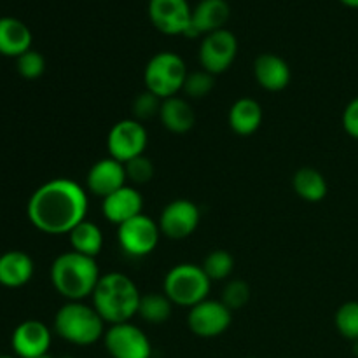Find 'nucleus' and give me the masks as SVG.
Segmentation results:
<instances>
[{
  "instance_id": "obj_34",
  "label": "nucleus",
  "mask_w": 358,
  "mask_h": 358,
  "mask_svg": "<svg viewBox=\"0 0 358 358\" xmlns=\"http://www.w3.org/2000/svg\"><path fill=\"white\" fill-rule=\"evenodd\" d=\"M341 3H345L346 7H352V9H358V0H339Z\"/></svg>"
},
{
  "instance_id": "obj_24",
  "label": "nucleus",
  "mask_w": 358,
  "mask_h": 358,
  "mask_svg": "<svg viewBox=\"0 0 358 358\" xmlns=\"http://www.w3.org/2000/svg\"><path fill=\"white\" fill-rule=\"evenodd\" d=\"M70 247L77 254H83L86 257L96 259L100 255L101 248H103V233L100 227L91 220H83L77 224L72 231L69 233Z\"/></svg>"
},
{
  "instance_id": "obj_23",
  "label": "nucleus",
  "mask_w": 358,
  "mask_h": 358,
  "mask_svg": "<svg viewBox=\"0 0 358 358\" xmlns=\"http://www.w3.org/2000/svg\"><path fill=\"white\" fill-rule=\"evenodd\" d=\"M292 187L296 194L308 203L322 201L329 191L324 175L311 166H303L294 173Z\"/></svg>"
},
{
  "instance_id": "obj_8",
  "label": "nucleus",
  "mask_w": 358,
  "mask_h": 358,
  "mask_svg": "<svg viewBox=\"0 0 358 358\" xmlns=\"http://www.w3.org/2000/svg\"><path fill=\"white\" fill-rule=\"evenodd\" d=\"M103 345L112 358H150L152 345L145 332L131 322L115 324L105 331Z\"/></svg>"
},
{
  "instance_id": "obj_29",
  "label": "nucleus",
  "mask_w": 358,
  "mask_h": 358,
  "mask_svg": "<svg viewBox=\"0 0 358 358\" xmlns=\"http://www.w3.org/2000/svg\"><path fill=\"white\" fill-rule=\"evenodd\" d=\"M250 285H248L245 280H231L226 283L222 292V303L229 308L231 311H238L241 308H245L250 301Z\"/></svg>"
},
{
  "instance_id": "obj_10",
  "label": "nucleus",
  "mask_w": 358,
  "mask_h": 358,
  "mask_svg": "<svg viewBox=\"0 0 358 358\" xmlns=\"http://www.w3.org/2000/svg\"><path fill=\"white\" fill-rule=\"evenodd\" d=\"M238 56V38L227 28L217 30L203 37L199 45L201 69L212 76H220L231 69Z\"/></svg>"
},
{
  "instance_id": "obj_19",
  "label": "nucleus",
  "mask_w": 358,
  "mask_h": 358,
  "mask_svg": "<svg viewBox=\"0 0 358 358\" xmlns=\"http://www.w3.org/2000/svg\"><path fill=\"white\" fill-rule=\"evenodd\" d=\"M31 35L27 23L13 16L0 17V55L7 58H20L31 49Z\"/></svg>"
},
{
  "instance_id": "obj_15",
  "label": "nucleus",
  "mask_w": 358,
  "mask_h": 358,
  "mask_svg": "<svg viewBox=\"0 0 358 358\" xmlns=\"http://www.w3.org/2000/svg\"><path fill=\"white\" fill-rule=\"evenodd\" d=\"M231 7L227 0H199L192 9L191 24L184 37H205L217 30H222L229 21Z\"/></svg>"
},
{
  "instance_id": "obj_1",
  "label": "nucleus",
  "mask_w": 358,
  "mask_h": 358,
  "mask_svg": "<svg viewBox=\"0 0 358 358\" xmlns=\"http://www.w3.org/2000/svg\"><path fill=\"white\" fill-rule=\"evenodd\" d=\"M87 192L72 178H52L38 185L27 203V217L41 233L69 234L86 220Z\"/></svg>"
},
{
  "instance_id": "obj_26",
  "label": "nucleus",
  "mask_w": 358,
  "mask_h": 358,
  "mask_svg": "<svg viewBox=\"0 0 358 358\" xmlns=\"http://www.w3.org/2000/svg\"><path fill=\"white\" fill-rule=\"evenodd\" d=\"M201 268L212 282H222L233 273L234 257L227 250H213L206 255Z\"/></svg>"
},
{
  "instance_id": "obj_9",
  "label": "nucleus",
  "mask_w": 358,
  "mask_h": 358,
  "mask_svg": "<svg viewBox=\"0 0 358 358\" xmlns=\"http://www.w3.org/2000/svg\"><path fill=\"white\" fill-rule=\"evenodd\" d=\"M147 129L136 119H122L110 128L107 136L108 156L119 163H128L135 157L143 156L147 147Z\"/></svg>"
},
{
  "instance_id": "obj_12",
  "label": "nucleus",
  "mask_w": 358,
  "mask_h": 358,
  "mask_svg": "<svg viewBox=\"0 0 358 358\" xmlns=\"http://www.w3.org/2000/svg\"><path fill=\"white\" fill-rule=\"evenodd\" d=\"M199 220H201V212L194 201L175 199L164 206L157 224H159L161 234L178 241L191 236L198 229Z\"/></svg>"
},
{
  "instance_id": "obj_22",
  "label": "nucleus",
  "mask_w": 358,
  "mask_h": 358,
  "mask_svg": "<svg viewBox=\"0 0 358 358\" xmlns=\"http://www.w3.org/2000/svg\"><path fill=\"white\" fill-rule=\"evenodd\" d=\"M262 117H264V112H262L261 103L257 100L240 98L231 105L227 121H229V128L236 135L250 136L261 128Z\"/></svg>"
},
{
  "instance_id": "obj_25",
  "label": "nucleus",
  "mask_w": 358,
  "mask_h": 358,
  "mask_svg": "<svg viewBox=\"0 0 358 358\" xmlns=\"http://www.w3.org/2000/svg\"><path fill=\"white\" fill-rule=\"evenodd\" d=\"M173 303L163 294H145L140 299L138 315L143 322L152 325L164 324L171 317Z\"/></svg>"
},
{
  "instance_id": "obj_33",
  "label": "nucleus",
  "mask_w": 358,
  "mask_h": 358,
  "mask_svg": "<svg viewBox=\"0 0 358 358\" xmlns=\"http://www.w3.org/2000/svg\"><path fill=\"white\" fill-rule=\"evenodd\" d=\"M343 128L352 138L358 140V96L353 98L343 112Z\"/></svg>"
},
{
  "instance_id": "obj_31",
  "label": "nucleus",
  "mask_w": 358,
  "mask_h": 358,
  "mask_svg": "<svg viewBox=\"0 0 358 358\" xmlns=\"http://www.w3.org/2000/svg\"><path fill=\"white\" fill-rule=\"evenodd\" d=\"M161 103H163V100L147 90L136 94V98L133 100V119L142 122L152 117H159Z\"/></svg>"
},
{
  "instance_id": "obj_11",
  "label": "nucleus",
  "mask_w": 358,
  "mask_h": 358,
  "mask_svg": "<svg viewBox=\"0 0 358 358\" xmlns=\"http://www.w3.org/2000/svg\"><path fill=\"white\" fill-rule=\"evenodd\" d=\"M233 322V311L215 299H205L192 306L187 315L189 331L198 338H219L229 329Z\"/></svg>"
},
{
  "instance_id": "obj_18",
  "label": "nucleus",
  "mask_w": 358,
  "mask_h": 358,
  "mask_svg": "<svg viewBox=\"0 0 358 358\" xmlns=\"http://www.w3.org/2000/svg\"><path fill=\"white\" fill-rule=\"evenodd\" d=\"M254 76L259 86L266 91H276L285 90L290 84V66L282 56L273 55V52H264L259 55L254 62Z\"/></svg>"
},
{
  "instance_id": "obj_32",
  "label": "nucleus",
  "mask_w": 358,
  "mask_h": 358,
  "mask_svg": "<svg viewBox=\"0 0 358 358\" xmlns=\"http://www.w3.org/2000/svg\"><path fill=\"white\" fill-rule=\"evenodd\" d=\"M16 69L23 79H38L45 70V59L35 49H30L20 58H16Z\"/></svg>"
},
{
  "instance_id": "obj_36",
  "label": "nucleus",
  "mask_w": 358,
  "mask_h": 358,
  "mask_svg": "<svg viewBox=\"0 0 358 358\" xmlns=\"http://www.w3.org/2000/svg\"><path fill=\"white\" fill-rule=\"evenodd\" d=\"M35 358H52V357L48 353V355H41V357H35Z\"/></svg>"
},
{
  "instance_id": "obj_4",
  "label": "nucleus",
  "mask_w": 358,
  "mask_h": 358,
  "mask_svg": "<svg viewBox=\"0 0 358 358\" xmlns=\"http://www.w3.org/2000/svg\"><path fill=\"white\" fill-rule=\"evenodd\" d=\"M105 322L93 304L66 301L55 315V332L63 341L76 346H91L103 339Z\"/></svg>"
},
{
  "instance_id": "obj_21",
  "label": "nucleus",
  "mask_w": 358,
  "mask_h": 358,
  "mask_svg": "<svg viewBox=\"0 0 358 358\" xmlns=\"http://www.w3.org/2000/svg\"><path fill=\"white\" fill-rule=\"evenodd\" d=\"M159 121L168 131L175 135H184L191 131L196 124V114L192 105L182 96H171L163 100L159 110Z\"/></svg>"
},
{
  "instance_id": "obj_38",
  "label": "nucleus",
  "mask_w": 358,
  "mask_h": 358,
  "mask_svg": "<svg viewBox=\"0 0 358 358\" xmlns=\"http://www.w3.org/2000/svg\"><path fill=\"white\" fill-rule=\"evenodd\" d=\"M247 358H257V357H247Z\"/></svg>"
},
{
  "instance_id": "obj_17",
  "label": "nucleus",
  "mask_w": 358,
  "mask_h": 358,
  "mask_svg": "<svg viewBox=\"0 0 358 358\" xmlns=\"http://www.w3.org/2000/svg\"><path fill=\"white\" fill-rule=\"evenodd\" d=\"M143 210V198L135 185L126 184L101 201V213L108 222L121 226L126 220L140 215Z\"/></svg>"
},
{
  "instance_id": "obj_16",
  "label": "nucleus",
  "mask_w": 358,
  "mask_h": 358,
  "mask_svg": "<svg viewBox=\"0 0 358 358\" xmlns=\"http://www.w3.org/2000/svg\"><path fill=\"white\" fill-rule=\"evenodd\" d=\"M128 184L126 178L124 164L115 161L114 157H103V159L96 161L93 166L90 168L86 177V187L91 194L98 196V198H107L112 192L117 189L124 187Z\"/></svg>"
},
{
  "instance_id": "obj_14",
  "label": "nucleus",
  "mask_w": 358,
  "mask_h": 358,
  "mask_svg": "<svg viewBox=\"0 0 358 358\" xmlns=\"http://www.w3.org/2000/svg\"><path fill=\"white\" fill-rule=\"evenodd\" d=\"M52 334L48 325L41 320H24L17 325L10 336V346L17 358H35L48 355L51 348Z\"/></svg>"
},
{
  "instance_id": "obj_37",
  "label": "nucleus",
  "mask_w": 358,
  "mask_h": 358,
  "mask_svg": "<svg viewBox=\"0 0 358 358\" xmlns=\"http://www.w3.org/2000/svg\"><path fill=\"white\" fill-rule=\"evenodd\" d=\"M59 358H73V357H69V355H65V357H59Z\"/></svg>"
},
{
  "instance_id": "obj_6",
  "label": "nucleus",
  "mask_w": 358,
  "mask_h": 358,
  "mask_svg": "<svg viewBox=\"0 0 358 358\" xmlns=\"http://www.w3.org/2000/svg\"><path fill=\"white\" fill-rule=\"evenodd\" d=\"M185 62L171 51H161L147 62L143 70V83L145 90L159 96L161 100L177 96L184 90L185 77H187Z\"/></svg>"
},
{
  "instance_id": "obj_7",
  "label": "nucleus",
  "mask_w": 358,
  "mask_h": 358,
  "mask_svg": "<svg viewBox=\"0 0 358 358\" xmlns=\"http://www.w3.org/2000/svg\"><path fill=\"white\" fill-rule=\"evenodd\" d=\"M161 229L156 220L145 213L126 220L117 226V241L121 250L129 257H145L156 250L159 243Z\"/></svg>"
},
{
  "instance_id": "obj_2",
  "label": "nucleus",
  "mask_w": 358,
  "mask_h": 358,
  "mask_svg": "<svg viewBox=\"0 0 358 358\" xmlns=\"http://www.w3.org/2000/svg\"><path fill=\"white\" fill-rule=\"evenodd\" d=\"M91 299L105 324L115 325L131 322V318L138 315L142 294L128 275L112 271L101 275Z\"/></svg>"
},
{
  "instance_id": "obj_3",
  "label": "nucleus",
  "mask_w": 358,
  "mask_h": 358,
  "mask_svg": "<svg viewBox=\"0 0 358 358\" xmlns=\"http://www.w3.org/2000/svg\"><path fill=\"white\" fill-rule=\"evenodd\" d=\"M96 259L69 250L58 255L51 264V283L66 301H84L93 296L100 282Z\"/></svg>"
},
{
  "instance_id": "obj_30",
  "label": "nucleus",
  "mask_w": 358,
  "mask_h": 358,
  "mask_svg": "<svg viewBox=\"0 0 358 358\" xmlns=\"http://www.w3.org/2000/svg\"><path fill=\"white\" fill-rule=\"evenodd\" d=\"M124 170L129 185H135V187L136 185L149 184L154 178V163L145 154L124 163Z\"/></svg>"
},
{
  "instance_id": "obj_28",
  "label": "nucleus",
  "mask_w": 358,
  "mask_h": 358,
  "mask_svg": "<svg viewBox=\"0 0 358 358\" xmlns=\"http://www.w3.org/2000/svg\"><path fill=\"white\" fill-rule=\"evenodd\" d=\"M213 86H215V76L208 73L206 70H196V72H189L184 83V93L192 100H201L206 94L212 93Z\"/></svg>"
},
{
  "instance_id": "obj_13",
  "label": "nucleus",
  "mask_w": 358,
  "mask_h": 358,
  "mask_svg": "<svg viewBox=\"0 0 358 358\" xmlns=\"http://www.w3.org/2000/svg\"><path fill=\"white\" fill-rule=\"evenodd\" d=\"M150 23L164 35H184L191 24L192 7L187 0H149Z\"/></svg>"
},
{
  "instance_id": "obj_20",
  "label": "nucleus",
  "mask_w": 358,
  "mask_h": 358,
  "mask_svg": "<svg viewBox=\"0 0 358 358\" xmlns=\"http://www.w3.org/2000/svg\"><path fill=\"white\" fill-rule=\"evenodd\" d=\"M34 271V261L24 252L9 250L0 255V285L6 289H20L27 285Z\"/></svg>"
},
{
  "instance_id": "obj_5",
  "label": "nucleus",
  "mask_w": 358,
  "mask_h": 358,
  "mask_svg": "<svg viewBox=\"0 0 358 358\" xmlns=\"http://www.w3.org/2000/svg\"><path fill=\"white\" fill-rule=\"evenodd\" d=\"M212 280L206 276L201 266L191 262H182L173 266L166 273L163 282V292L175 306H184L191 310L201 301L208 299Z\"/></svg>"
},
{
  "instance_id": "obj_35",
  "label": "nucleus",
  "mask_w": 358,
  "mask_h": 358,
  "mask_svg": "<svg viewBox=\"0 0 358 358\" xmlns=\"http://www.w3.org/2000/svg\"><path fill=\"white\" fill-rule=\"evenodd\" d=\"M0 358H17V357L16 355H14V357L13 355H0Z\"/></svg>"
},
{
  "instance_id": "obj_27",
  "label": "nucleus",
  "mask_w": 358,
  "mask_h": 358,
  "mask_svg": "<svg viewBox=\"0 0 358 358\" xmlns=\"http://www.w3.org/2000/svg\"><path fill=\"white\" fill-rule=\"evenodd\" d=\"M336 329L348 341H358V301H348L341 304L334 317Z\"/></svg>"
}]
</instances>
